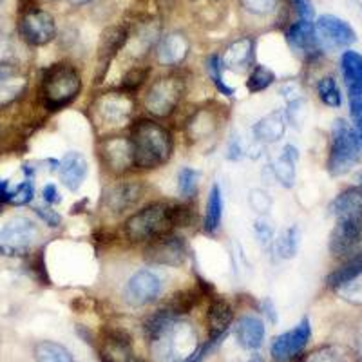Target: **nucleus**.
<instances>
[{
	"instance_id": "f257e3e1",
	"label": "nucleus",
	"mask_w": 362,
	"mask_h": 362,
	"mask_svg": "<svg viewBox=\"0 0 362 362\" xmlns=\"http://www.w3.org/2000/svg\"><path fill=\"white\" fill-rule=\"evenodd\" d=\"M151 354L156 362H189L202 344L190 322L181 321L167 308L158 310L145 321Z\"/></svg>"
},
{
	"instance_id": "f03ea898",
	"label": "nucleus",
	"mask_w": 362,
	"mask_h": 362,
	"mask_svg": "<svg viewBox=\"0 0 362 362\" xmlns=\"http://www.w3.org/2000/svg\"><path fill=\"white\" fill-rule=\"evenodd\" d=\"M335 226L329 234V252L335 259H351L362 252V190L346 189L329 205Z\"/></svg>"
},
{
	"instance_id": "7ed1b4c3",
	"label": "nucleus",
	"mask_w": 362,
	"mask_h": 362,
	"mask_svg": "<svg viewBox=\"0 0 362 362\" xmlns=\"http://www.w3.org/2000/svg\"><path fill=\"white\" fill-rule=\"evenodd\" d=\"M131 144L134 167L141 170L160 169L173 156V134L154 119H140L132 125Z\"/></svg>"
},
{
	"instance_id": "20e7f679",
	"label": "nucleus",
	"mask_w": 362,
	"mask_h": 362,
	"mask_svg": "<svg viewBox=\"0 0 362 362\" xmlns=\"http://www.w3.org/2000/svg\"><path fill=\"white\" fill-rule=\"evenodd\" d=\"M82 90V78L71 64H54L44 73L40 95L45 109L60 111L78 98Z\"/></svg>"
},
{
	"instance_id": "39448f33",
	"label": "nucleus",
	"mask_w": 362,
	"mask_h": 362,
	"mask_svg": "<svg viewBox=\"0 0 362 362\" xmlns=\"http://www.w3.org/2000/svg\"><path fill=\"white\" fill-rule=\"evenodd\" d=\"M173 205L151 203L125 221V238L132 243H148L173 230Z\"/></svg>"
},
{
	"instance_id": "423d86ee",
	"label": "nucleus",
	"mask_w": 362,
	"mask_h": 362,
	"mask_svg": "<svg viewBox=\"0 0 362 362\" xmlns=\"http://www.w3.org/2000/svg\"><path fill=\"white\" fill-rule=\"evenodd\" d=\"M361 144L357 132L344 119H335L332 127V145L328 154V173L332 176H344L357 165L361 158Z\"/></svg>"
},
{
	"instance_id": "0eeeda50",
	"label": "nucleus",
	"mask_w": 362,
	"mask_h": 362,
	"mask_svg": "<svg viewBox=\"0 0 362 362\" xmlns=\"http://www.w3.org/2000/svg\"><path fill=\"white\" fill-rule=\"evenodd\" d=\"M185 96V82L180 76H161L151 83L144 96V107L156 118H167Z\"/></svg>"
},
{
	"instance_id": "6e6552de",
	"label": "nucleus",
	"mask_w": 362,
	"mask_h": 362,
	"mask_svg": "<svg viewBox=\"0 0 362 362\" xmlns=\"http://www.w3.org/2000/svg\"><path fill=\"white\" fill-rule=\"evenodd\" d=\"M95 122L103 127H122L131 119L134 112V100L127 90H107L96 96L93 102Z\"/></svg>"
},
{
	"instance_id": "1a4fd4ad",
	"label": "nucleus",
	"mask_w": 362,
	"mask_h": 362,
	"mask_svg": "<svg viewBox=\"0 0 362 362\" xmlns=\"http://www.w3.org/2000/svg\"><path fill=\"white\" fill-rule=\"evenodd\" d=\"M40 238L38 225L25 216H15L0 228V255H25Z\"/></svg>"
},
{
	"instance_id": "9d476101",
	"label": "nucleus",
	"mask_w": 362,
	"mask_h": 362,
	"mask_svg": "<svg viewBox=\"0 0 362 362\" xmlns=\"http://www.w3.org/2000/svg\"><path fill=\"white\" fill-rule=\"evenodd\" d=\"M163 292V281L154 270L134 272L124 286V300L132 308H141L158 299Z\"/></svg>"
},
{
	"instance_id": "9b49d317",
	"label": "nucleus",
	"mask_w": 362,
	"mask_h": 362,
	"mask_svg": "<svg viewBox=\"0 0 362 362\" xmlns=\"http://www.w3.org/2000/svg\"><path fill=\"white\" fill-rule=\"evenodd\" d=\"M18 33H21L22 40L28 42L29 45L42 47V45L49 44L57 35V22L51 13L31 8L18 21Z\"/></svg>"
},
{
	"instance_id": "f8f14e48",
	"label": "nucleus",
	"mask_w": 362,
	"mask_h": 362,
	"mask_svg": "<svg viewBox=\"0 0 362 362\" xmlns=\"http://www.w3.org/2000/svg\"><path fill=\"white\" fill-rule=\"evenodd\" d=\"M145 259L154 267H181L187 259L185 239L176 234H165L148 241Z\"/></svg>"
},
{
	"instance_id": "ddd939ff",
	"label": "nucleus",
	"mask_w": 362,
	"mask_h": 362,
	"mask_svg": "<svg viewBox=\"0 0 362 362\" xmlns=\"http://www.w3.org/2000/svg\"><path fill=\"white\" fill-rule=\"evenodd\" d=\"M98 156L102 165L112 174H125L134 167V151L131 138L107 136L100 140Z\"/></svg>"
},
{
	"instance_id": "4468645a",
	"label": "nucleus",
	"mask_w": 362,
	"mask_h": 362,
	"mask_svg": "<svg viewBox=\"0 0 362 362\" xmlns=\"http://www.w3.org/2000/svg\"><path fill=\"white\" fill-rule=\"evenodd\" d=\"M145 185L141 181H119L103 190L102 206L112 216H122L144 199Z\"/></svg>"
},
{
	"instance_id": "2eb2a0df",
	"label": "nucleus",
	"mask_w": 362,
	"mask_h": 362,
	"mask_svg": "<svg viewBox=\"0 0 362 362\" xmlns=\"http://www.w3.org/2000/svg\"><path fill=\"white\" fill-rule=\"evenodd\" d=\"M310 337H312V325H310L308 317H305L299 325H296L292 329L274 339L270 348L272 357L276 358L277 362L293 361L305 351Z\"/></svg>"
},
{
	"instance_id": "dca6fc26",
	"label": "nucleus",
	"mask_w": 362,
	"mask_h": 362,
	"mask_svg": "<svg viewBox=\"0 0 362 362\" xmlns=\"http://www.w3.org/2000/svg\"><path fill=\"white\" fill-rule=\"evenodd\" d=\"M315 31L322 47L328 49H346L357 42L355 29L335 15H321L315 22Z\"/></svg>"
},
{
	"instance_id": "f3484780",
	"label": "nucleus",
	"mask_w": 362,
	"mask_h": 362,
	"mask_svg": "<svg viewBox=\"0 0 362 362\" xmlns=\"http://www.w3.org/2000/svg\"><path fill=\"white\" fill-rule=\"evenodd\" d=\"M98 354L103 362H144L136 355L131 337L122 329H105L100 337Z\"/></svg>"
},
{
	"instance_id": "a211bd4d",
	"label": "nucleus",
	"mask_w": 362,
	"mask_h": 362,
	"mask_svg": "<svg viewBox=\"0 0 362 362\" xmlns=\"http://www.w3.org/2000/svg\"><path fill=\"white\" fill-rule=\"evenodd\" d=\"M288 44L300 58L305 60H313L321 54L322 45L317 37L315 24H312V21H303L296 22L293 25H290L288 29Z\"/></svg>"
},
{
	"instance_id": "6ab92c4d",
	"label": "nucleus",
	"mask_w": 362,
	"mask_h": 362,
	"mask_svg": "<svg viewBox=\"0 0 362 362\" xmlns=\"http://www.w3.org/2000/svg\"><path fill=\"white\" fill-rule=\"evenodd\" d=\"M28 89V74L15 64L0 62V107L21 98Z\"/></svg>"
},
{
	"instance_id": "aec40b11",
	"label": "nucleus",
	"mask_w": 362,
	"mask_h": 362,
	"mask_svg": "<svg viewBox=\"0 0 362 362\" xmlns=\"http://www.w3.org/2000/svg\"><path fill=\"white\" fill-rule=\"evenodd\" d=\"M129 40V29L125 25H112L102 33L98 47V78H103V74L107 73L109 64L112 58L124 49Z\"/></svg>"
},
{
	"instance_id": "412c9836",
	"label": "nucleus",
	"mask_w": 362,
	"mask_h": 362,
	"mask_svg": "<svg viewBox=\"0 0 362 362\" xmlns=\"http://www.w3.org/2000/svg\"><path fill=\"white\" fill-rule=\"evenodd\" d=\"M87 173H89V163H87L86 156L82 153H76V151L67 153L60 161V167H58L60 181L71 192H76L82 187Z\"/></svg>"
},
{
	"instance_id": "4be33fe9",
	"label": "nucleus",
	"mask_w": 362,
	"mask_h": 362,
	"mask_svg": "<svg viewBox=\"0 0 362 362\" xmlns=\"http://www.w3.org/2000/svg\"><path fill=\"white\" fill-rule=\"evenodd\" d=\"M189 51L190 42L187 38V35L180 33V31H174V33L165 35L160 40V44H158V62L165 67L180 66L187 58Z\"/></svg>"
},
{
	"instance_id": "5701e85b",
	"label": "nucleus",
	"mask_w": 362,
	"mask_h": 362,
	"mask_svg": "<svg viewBox=\"0 0 362 362\" xmlns=\"http://www.w3.org/2000/svg\"><path fill=\"white\" fill-rule=\"evenodd\" d=\"M254 49L255 42L250 37L239 38V40L232 42L221 57L223 67L234 71V73H241V71L248 69L252 60H254Z\"/></svg>"
},
{
	"instance_id": "b1692460",
	"label": "nucleus",
	"mask_w": 362,
	"mask_h": 362,
	"mask_svg": "<svg viewBox=\"0 0 362 362\" xmlns=\"http://www.w3.org/2000/svg\"><path fill=\"white\" fill-rule=\"evenodd\" d=\"M286 115L284 111H274L270 115H267L264 118H261L257 124L252 129V134H254V140L257 144H276L286 132Z\"/></svg>"
},
{
	"instance_id": "393cba45",
	"label": "nucleus",
	"mask_w": 362,
	"mask_h": 362,
	"mask_svg": "<svg viewBox=\"0 0 362 362\" xmlns=\"http://www.w3.org/2000/svg\"><path fill=\"white\" fill-rule=\"evenodd\" d=\"M232 319H234V308H232L230 303L223 297L212 299L209 312H206L210 339H221L228 326L232 325Z\"/></svg>"
},
{
	"instance_id": "a878e982",
	"label": "nucleus",
	"mask_w": 362,
	"mask_h": 362,
	"mask_svg": "<svg viewBox=\"0 0 362 362\" xmlns=\"http://www.w3.org/2000/svg\"><path fill=\"white\" fill-rule=\"evenodd\" d=\"M238 342L245 350H257L264 341V325L259 317L243 315L238 321Z\"/></svg>"
},
{
	"instance_id": "bb28decb",
	"label": "nucleus",
	"mask_w": 362,
	"mask_h": 362,
	"mask_svg": "<svg viewBox=\"0 0 362 362\" xmlns=\"http://www.w3.org/2000/svg\"><path fill=\"white\" fill-rule=\"evenodd\" d=\"M297 161H299V151L293 145H284V148L281 151V156L277 158L274 167H272L274 177L286 189L293 187V183H296Z\"/></svg>"
},
{
	"instance_id": "cd10ccee",
	"label": "nucleus",
	"mask_w": 362,
	"mask_h": 362,
	"mask_svg": "<svg viewBox=\"0 0 362 362\" xmlns=\"http://www.w3.org/2000/svg\"><path fill=\"white\" fill-rule=\"evenodd\" d=\"M300 362H362L357 351L344 344H326L310 351Z\"/></svg>"
},
{
	"instance_id": "c85d7f7f",
	"label": "nucleus",
	"mask_w": 362,
	"mask_h": 362,
	"mask_svg": "<svg viewBox=\"0 0 362 362\" xmlns=\"http://www.w3.org/2000/svg\"><path fill=\"white\" fill-rule=\"evenodd\" d=\"M223 219V192L221 187L218 183L212 185L209 192V199H206L205 209V219H203V228L206 234H216L221 226Z\"/></svg>"
},
{
	"instance_id": "c756f323",
	"label": "nucleus",
	"mask_w": 362,
	"mask_h": 362,
	"mask_svg": "<svg viewBox=\"0 0 362 362\" xmlns=\"http://www.w3.org/2000/svg\"><path fill=\"white\" fill-rule=\"evenodd\" d=\"M216 131H218V118L210 111H198L187 125V132L194 141L206 140L210 136H214Z\"/></svg>"
},
{
	"instance_id": "7c9ffc66",
	"label": "nucleus",
	"mask_w": 362,
	"mask_h": 362,
	"mask_svg": "<svg viewBox=\"0 0 362 362\" xmlns=\"http://www.w3.org/2000/svg\"><path fill=\"white\" fill-rule=\"evenodd\" d=\"M358 274H362V252L357 254L351 259H346L342 267H339L337 270H334L326 277V286L332 290H337L339 286H342L344 283L351 281L354 277H357Z\"/></svg>"
},
{
	"instance_id": "2f4dec72",
	"label": "nucleus",
	"mask_w": 362,
	"mask_h": 362,
	"mask_svg": "<svg viewBox=\"0 0 362 362\" xmlns=\"http://www.w3.org/2000/svg\"><path fill=\"white\" fill-rule=\"evenodd\" d=\"M341 71L348 89L362 86V54L346 49L341 57Z\"/></svg>"
},
{
	"instance_id": "473e14b6",
	"label": "nucleus",
	"mask_w": 362,
	"mask_h": 362,
	"mask_svg": "<svg viewBox=\"0 0 362 362\" xmlns=\"http://www.w3.org/2000/svg\"><path fill=\"white\" fill-rule=\"evenodd\" d=\"M33 354L37 362H74L73 355L66 346L53 341H40L35 344Z\"/></svg>"
},
{
	"instance_id": "72a5a7b5",
	"label": "nucleus",
	"mask_w": 362,
	"mask_h": 362,
	"mask_svg": "<svg viewBox=\"0 0 362 362\" xmlns=\"http://www.w3.org/2000/svg\"><path fill=\"white\" fill-rule=\"evenodd\" d=\"M300 243V230L297 225L288 226L286 230L281 232L276 239V252L281 259H292L296 257Z\"/></svg>"
},
{
	"instance_id": "f704fd0d",
	"label": "nucleus",
	"mask_w": 362,
	"mask_h": 362,
	"mask_svg": "<svg viewBox=\"0 0 362 362\" xmlns=\"http://www.w3.org/2000/svg\"><path fill=\"white\" fill-rule=\"evenodd\" d=\"M317 95L325 105L332 109H339L342 105V93L334 76H325L317 83Z\"/></svg>"
},
{
	"instance_id": "c9c22d12",
	"label": "nucleus",
	"mask_w": 362,
	"mask_h": 362,
	"mask_svg": "<svg viewBox=\"0 0 362 362\" xmlns=\"http://www.w3.org/2000/svg\"><path fill=\"white\" fill-rule=\"evenodd\" d=\"M199 177H202V174L196 169H190V167H183L177 173V192H180L181 198L192 199L198 194Z\"/></svg>"
},
{
	"instance_id": "e433bc0d",
	"label": "nucleus",
	"mask_w": 362,
	"mask_h": 362,
	"mask_svg": "<svg viewBox=\"0 0 362 362\" xmlns=\"http://www.w3.org/2000/svg\"><path fill=\"white\" fill-rule=\"evenodd\" d=\"M206 71H209L210 74V80L214 82V86L218 87V90L221 95L234 96V87L226 86V82L223 80V71H225V67H223L221 57H219V54H210V57L206 58Z\"/></svg>"
},
{
	"instance_id": "4c0bfd02",
	"label": "nucleus",
	"mask_w": 362,
	"mask_h": 362,
	"mask_svg": "<svg viewBox=\"0 0 362 362\" xmlns=\"http://www.w3.org/2000/svg\"><path fill=\"white\" fill-rule=\"evenodd\" d=\"M274 82H276V74H274V71L268 69V67L264 66H255L254 69H252L250 76H248L247 87L250 93H261V90L268 89Z\"/></svg>"
},
{
	"instance_id": "58836bf2",
	"label": "nucleus",
	"mask_w": 362,
	"mask_h": 362,
	"mask_svg": "<svg viewBox=\"0 0 362 362\" xmlns=\"http://www.w3.org/2000/svg\"><path fill=\"white\" fill-rule=\"evenodd\" d=\"M335 292L341 296V299H344L346 303H350L354 306H362V274H358L357 277H354L351 281L344 283L342 286H339Z\"/></svg>"
},
{
	"instance_id": "ea45409f",
	"label": "nucleus",
	"mask_w": 362,
	"mask_h": 362,
	"mask_svg": "<svg viewBox=\"0 0 362 362\" xmlns=\"http://www.w3.org/2000/svg\"><path fill=\"white\" fill-rule=\"evenodd\" d=\"M348 100H350V115L354 119V129L357 132H362V86L350 87Z\"/></svg>"
},
{
	"instance_id": "a19ab883",
	"label": "nucleus",
	"mask_w": 362,
	"mask_h": 362,
	"mask_svg": "<svg viewBox=\"0 0 362 362\" xmlns=\"http://www.w3.org/2000/svg\"><path fill=\"white\" fill-rule=\"evenodd\" d=\"M239 4L250 15L264 17V15H270V13L276 11L277 6H279V0H239Z\"/></svg>"
},
{
	"instance_id": "79ce46f5",
	"label": "nucleus",
	"mask_w": 362,
	"mask_h": 362,
	"mask_svg": "<svg viewBox=\"0 0 362 362\" xmlns=\"http://www.w3.org/2000/svg\"><path fill=\"white\" fill-rule=\"evenodd\" d=\"M248 205L254 212L261 216H267L272 210V198L270 194L263 189H254L250 190V196H248Z\"/></svg>"
},
{
	"instance_id": "37998d69",
	"label": "nucleus",
	"mask_w": 362,
	"mask_h": 362,
	"mask_svg": "<svg viewBox=\"0 0 362 362\" xmlns=\"http://www.w3.org/2000/svg\"><path fill=\"white\" fill-rule=\"evenodd\" d=\"M147 76H148L147 69H144V67H134V69H131L127 74H125L124 83H122V89L127 90V93H132V90L140 89V87L145 83V80H147Z\"/></svg>"
},
{
	"instance_id": "c03bdc74",
	"label": "nucleus",
	"mask_w": 362,
	"mask_h": 362,
	"mask_svg": "<svg viewBox=\"0 0 362 362\" xmlns=\"http://www.w3.org/2000/svg\"><path fill=\"white\" fill-rule=\"evenodd\" d=\"M33 196H35L33 183H31L29 180L22 181L17 189L11 190V199H9V203H13V205H28V203L33 202Z\"/></svg>"
},
{
	"instance_id": "a18cd8bd",
	"label": "nucleus",
	"mask_w": 362,
	"mask_h": 362,
	"mask_svg": "<svg viewBox=\"0 0 362 362\" xmlns=\"http://www.w3.org/2000/svg\"><path fill=\"white\" fill-rule=\"evenodd\" d=\"M35 214H37L45 225L51 226V228H57V226L62 225V216L58 214L57 210H53L51 205H37L35 206Z\"/></svg>"
},
{
	"instance_id": "49530a36",
	"label": "nucleus",
	"mask_w": 362,
	"mask_h": 362,
	"mask_svg": "<svg viewBox=\"0 0 362 362\" xmlns=\"http://www.w3.org/2000/svg\"><path fill=\"white\" fill-rule=\"evenodd\" d=\"M254 232L257 241H259L263 247H268V245L274 241V228H272V225L267 219H257V221L254 223Z\"/></svg>"
},
{
	"instance_id": "de8ad7c7",
	"label": "nucleus",
	"mask_w": 362,
	"mask_h": 362,
	"mask_svg": "<svg viewBox=\"0 0 362 362\" xmlns=\"http://www.w3.org/2000/svg\"><path fill=\"white\" fill-rule=\"evenodd\" d=\"M293 8H296L297 15L303 21H312L313 18V4L312 0H292Z\"/></svg>"
},
{
	"instance_id": "09e8293b",
	"label": "nucleus",
	"mask_w": 362,
	"mask_h": 362,
	"mask_svg": "<svg viewBox=\"0 0 362 362\" xmlns=\"http://www.w3.org/2000/svg\"><path fill=\"white\" fill-rule=\"evenodd\" d=\"M42 198H44V202L51 206L58 205V203L62 202V196H60L57 185H53V183H49V185L44 187V190H42Z\"/></svg>"
},
{
	"instance_id": "8fccbe9b",
	"label": "nucleus",
	"mask_w": 362,
	"mask_h": 362,
	"mask_svg": "<svg viewBox=\"0 0 362 362\" xmlns=\"http://www.w3.org/2000/svg\"><path fill=\"white\" fill-rule=\"evenodd\" d=\"M226 158L232 161H238L243 158V147H241V144H239L235 136L230 140V144H228V148H226Z\"/></svg>"
},
{
	"instance_id": "3c124183",
	"label": "nucleus",
	"mask_w": 362,
	"mask_h": 362,
	"mask_svg": "<svg viewBox=\"0 0 362 362\" xmlns=\"http://www.w3.org/2000/svg\"><path fill=\"white\" fill-rule=\"evenodd\" d=\"M11 199V190H9V181L0 180V203H4Z\"/></svg>"
},
{
	"instance_id": "603ef678",
	"label": "nucleus",
	"mask_w": 362,
	"mask_h": 362,
	"mask_svg": "<svg viewBox=\"0 0 362 362\" xmlns=\"http://www.w3.org/2000/svg\"><path fill=\"white\" fill-rule=\"evenodd\" d=\"M355 339H357V355L361 357V361H362V319L357 326V337Z\"/></svg>"
},
{
	"instance_id": "864d4df0",
	"label": "nucleus",
	"mask_w": 362,
	"mask_h": 362,
	"mask_svg": "<svg viewBox=\"0 0 362 362\" xmlns=\"http://www.w3.org/2000/svg\"><path fill=\"white\" fill-rule=\"evenodd\" d=\"M67 2H71L73 6H82V4H87V2H90V0H67Z\"/></svg>"
},
{
	"instance_id": "5fc2aeb1",
	"label": "nucleus",
	"mask_w": 362,
	"mask_h": 362,
	"mask_svg": "<svg viewBox=\"0 0 362 362\" xmlns=\"http://www.w3.org/2000/svg\"><path fill=\"white\" fill-rule=\"evenodd\" d=\"M248 362H263V358H261L259 355H254V357H252Z\"/></svg>"
},
{
	"instance_id": "6e6d98bb",
	"label": "nucleus",
	"mask_w": 362,
	"mask_h": 362,
	"mask_svg": "<svg viewBox=\"0 0 362 362\" xmlns=\"http://www.w3.org/2000/svg\"><path fill=\"white\" fill-rule=\"evenodd\" d=\"M357 132V131H355ZM357 138H358V144H361V148H362V132H357Z\"/></svg>"
},
{
	"instance_id": "4d7b16f0",
	"label": "nucleus",
	"mask_w": 362,
	"mask_h": 362,
	"mask_svg": "<svg viewBox=\"0 0 362 362\" xmlns=\"http://www.w3.org/2000/svg\"><path fill=\"white\" fill-rule=\"evenodd\" d=\"M355 4H357L358 11H361V15H362V2H358V0H357V2H355Z\"/></svg>"
},
{
	"instance_id": "13d9d810",
	"label": "nucleus",
	"mask_w": 362,
	"mask_h": 362,
	"mask_svg": "<svg viewBox=\"0 0 362 362\" xmlns=\"http://www.w3.org/2000/svg\"><path fill=\"white\" fill-rule=\"evenodd\" d=\"M358 185H361V187H358V189L362 190V174H361V176H358Z\"/></svg>"
},
{
	"instance_id": "bf43d9fd",
	"label": "nucleus",
	"mask_w": 362,
	"mask_h": 362,
	"mask_svg": "<svg viewBox=\"0 0 362 362\" xmlns=\"http://www.w3.org/2000/svg\"><path fill=\"white\" fill-rule=\"evenodd\" d=\"M0 2H2V0H0Z\"/></svg>"
}]
</instances>
